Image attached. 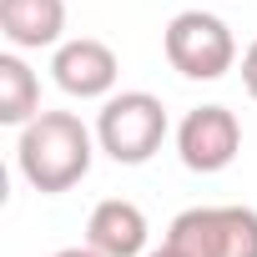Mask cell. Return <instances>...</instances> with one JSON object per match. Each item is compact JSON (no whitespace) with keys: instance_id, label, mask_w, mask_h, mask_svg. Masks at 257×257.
I'll return each instance as SVG.
<instances>
[{"instance_id":"12","label":"cell","mask_w":257,"mask_h":257,"mask_svg":"<svg viewBox=\"0 0 257 257\" xmlns=\"http://www.w3.org/2000/svg\"><path fill=\"white\" fill-rule=\"evenodd\" d=\"M147 257H187V252H182V247H172V242H162V247H157V252H147Z\"/></svg>"},{"instance_id":"2","label":"cell","mask_w":257,"mask_h":257,"mask_svg":"<svg viewBox=\"0 0 257 257\" xmlns=\"http://www.w3.org/2000/svg\"><path fill=\"white\" fill-rule=\"evenodd\" d=\"M167 142V106L152 91H121L106 96L101 116H96V147L121 162V167H142L162 152Z\"/></svg>"},{"instance_id":"5","label":"cell","mask_w":257,"mask_h":257,"mask_svg":"<svg viewBox=\"0 0 257 257\" xmlns=\"http://www.w3.org/2000/svg\"><path fill=\"white\" fill-rule=\"evenodd\" d=\"M242 152V121L227 106H192L177 126V157L187 172H222Z\"/></svg>"},{"instance_id":"10","label":"cell","mask_w":257,"mask_h":257,"mask_svg":"<svg viewBox=\"0 0 257 257\" xmlns=\"http://www.w3.org/2000/svg\"><path fill=\"white\" fill-rule=\"evenodd\" d=\"M242 86H247V96L257 101V41L242 51Z\"/></svg>"},{"instance_id":"3","label":"cell","mask_w":257,"mask_h":257,"mask_svg":"<svg viewBox=\"0 0 257 257\" xmlns=\"http://www.w3.org/2000/svg\"><path fill=\"white\" fill-rule=\"evenodd\" d=\"M162 46H167L172 71H182L187 81H222L237 66V41H232L227 21L222 16H207V11L172 16Z\"/></svg>"},{"instance_id":"6","label":"cell","mask_w":257,"mask_h":257,"mask_svg":"<svg viewBox=\"0 0 257 257\" xmlns=\"http://www.w3.org/2000/svg\"><path fill=\"white\" fill-rule=\"evenodd\" d=\"M51 76L66 96H81V101H96V96H111L116 91V76H121V61L106 41L96 36H81V41H61L56 56H51Z\"/></svg>"},{"instance_id":"4","label":"cell","mask_w":257,"mask_h":257,"mask_svg":"<svg viewBox=\"0 0 257 257\" xmlns=\"http://www.w3.org/2000/svg\"><path fill=\"white\" fill-rule=\"evenodd\" d=\"M167 242L187 257H257V212L252 207H187L172 217Z\"/></svg>"},{"instance_id":"9","label":"cell","mask_w":257,"mask_h":257,"mask_svg":"<svg viewBox=\"0 0 257 257\" xmlns=\"http://www.w3.org/2000/svg\"><path fill=\"white\" fill-rule=\"evenodd\" d=\"M41 116V76L11 51L0 56V121L6 126H26Z\"/></svg>"},{"instance_id":"8","label":"cell","mask_w":257,"mask_h":257,"mask_svg":"<svg viewBox=\"0 0 257 257\" xmlns=\"http://www.w3.org/2000/svg\"><path fill=\"white\" fill-rule=\"evenodd\" d=\"M66 31V0H0V36L16 51L61 46Z\"/></svg>"},{"instance_id":"1","label":"cell","mask_w":257,"mask_h":257,"mask_svg":"<svg viewBox=\"0 0 257 257\" xmlns=\"http://www.w3.org/2000/svg\"><path fill=\"white\" fill-rule=\"evenodd\" d=\"M91 157H96V132L76 111H41L36 121L21 126V142H16L21 177L46 197L71 192L91 172Z\"/></svg>"},{"instance_id":"7","label":"cell","mask_w":257,"mask_h":257,"mask_svg":"<svg viewBox=\"0 0 257 257\" xmlns=\"http://www.w3.org/2000/svg\"><path fill=\"white\" fill-rule=\"evenodd\" d=\"M147 212L126 197H106L96 202L91 222H86V242L101 257H147Z\"/></svg>"},{"instance_id":"11","label":"cell","mask_w":257,"mask_h":257,"mask_svg":"<svg viewBox=\"0 0 257 257\" xmlns=\"http://www.w3.org/2000/svg\"><path fill=\"white\" fill-rule=\"evenodd\" d=\"M56 257H101V252H96V247H91V242H86V247H61V252H56Z\"/></svg>"}]
</instances>
